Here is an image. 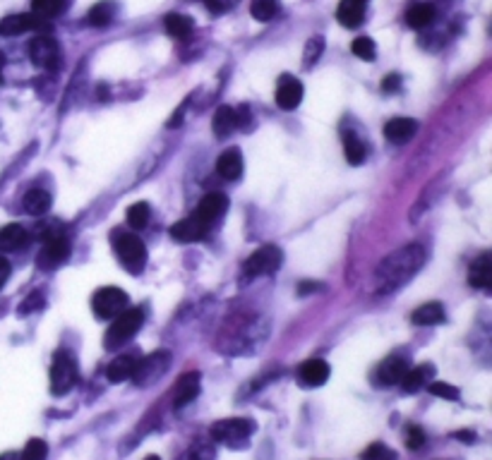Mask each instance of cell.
I'll use <instances>...</instances> for the list:
<instances>
[{
  "instance_id": "obj_23",
  "label": "cell",
  "mask_w": 492,
  "mask_h": 460,
  "mask_svg": "<svg viewBox=\"0 0 492 460\" xmlns=\"http://www.w3.org/2000/svg\"><path fill=\"white\" fill-rule=\"evenodd\" d=\"M432 376H434V369L430 367V364H421V367H416V369H406L404 379H401L399 384L406 393H416V391H421L425 384H430Z\"/></svg>"
},
{
  "instance_id": "obj_19",
  "label": "cell",
  "mask_w": 492,
  "mask_h": 460,
  "mask_svg": "<svg viewBox=\"0 0 492 460\" xmlns=\"http://www.w3.org/2000/svg\"><path fill=\"white\" fill-rule=\"evenodd\" d=\"M217 172L223 180H231V182L243 175V156H240V151L235 149V146L233 149H226L217 159Z\"/></svg>"
},
{
  "instance_id": "obj_48",
  "label": "cell",
  "mask_w": 492,
  "mask_h": 460,
  "mask_svg": "<svg viewBox=\"0 0 492 460\" xmlns=\"http://www.w3.org/2000/svg\"><path fill=\"white\" fill-rule=\"evenodd\" d=\"M144 460H159V456H146Z\"/></svg>"
},
{
  "instance_id": "obj_34",
  "label": "cell",
  "mask_w": 492,
  "mask_h": 460,
  "mask_svg": "<svg viewBox=\"0 0 492 460\" xmlns=\"http://www.w3.org/2000/svg\"><path fill=\"white\" fill-rule=\"evenodd\" d=\"M276 10H279L276 0H253V3H250V15H253L255 19H260V22H269L276 15Z\"/></svg>"
},
{
  "instance_id": "obj_11",
  "label": "cell",
  "mask_w": 492,
  "mask_h": 460,
  "mask_svg": "<svg viewBox=\"0 0 492 460\" xmlns=\"http://www.w3.org/2000/svg\"><path fill=\"white\" fill-rule=\"evenodd\" d=\"M303 91H305V89H303V85L296 77L284 75L279 80V87H276V103H279V108H284V111H293V108L300 106Z\"/></svg>"
},
{
  "instance_id": "obj_38",
  "label": "cell",
  "mask_w": 492,
  "mask_h": 460,
  "mask_svg": "<svg viewBox=\"0 0 492 460\" xmlns=\"http://www.w3.org/2000/svg\"><path fill=\"white\" fill-rule=\"evenodd\" d=\"M180 460H214V446L212 443L200 441V443H195V446H192Z\"/></svg>"
},
{
  "instance_id": "obj_35",
  "label": "cell",
  "mask_w": 492,
  "mask_h": 460,
  "mask_svg": "<svg viewBox=\"0 0 492 460\" xmlns=\"http://www.w3.org/2000/svg\"><path fill=\"white\" fill-rule=\"evenodd\" d=\"M49 456V443L44 439H29L24 451L19 453V460H46Z\"/></svg>"
},
{
  "instance_id": "obj_12",
  "label": "cell",
  "mask_w": 492,
  "mask_h": 460,
  "mask_svg": "<svg viewBox=\"0 0 492 460\" xmlns=\"http://www.w3.org/2000/svg\"><path fill=\"white\" fill-rule=\"evenodd\" d=\"M67 257H70V242H67L62 235H53V238L46 240L44 249L39 254V266L41 269H51L56 264H62Z\"/></svg>"
},
{
  "instance_id": "obj_32",
  "label": "cell",
  "mask_w": 492,
  "mask_h": 460,
  "mask_svg": "<svg viewBox=\"0 0 492 460\" xmlns=\"http://www.w3.org/2000/svg\"><path fill=\"white\" fill-rule=\"evenodd\" d=\"M70 0H31V8H34V15L44 19H51V17H58L67 10Z\"/></svg>"
},
{
  "instance_id": "obj_47",
  "label": "cell",
  "mask_w": 492,
  "mask_h": 460,
  "mask_svg": "<svg viewBox=\"0 0 492 460\" xmlns=\"http://www.w3.org/2000/svg\"><path fill=\"white\" fill-rule=\"evenodd\" d=\"M0 460H17V453L8 451V453H3V456H0Z\"/></svg>"
},
{
  "instance_id": "obj_27",
  "label": "cell",
  "mask_w": 492,
  "mask_h": 460,
  "mask_svg": "<svg viewBox=\"0 0 492 460\" xmlns=\"http://www.w3.org/2000/svg\"><path fill=\"white\" fill-rule=\"evenodd\" d=\"M113 17H116V5L111 0H101V3H96L87 12V24H92V27H108L113 22Z\"/></svg>"
},
{
  "instance_id": "obj_45",
  "label": "cell",
  "mask_w": 492,
  "mask_h": 460,
  "mask_svg": "<svg viewBox=\"0 0 492 460\" xmlns=\"http://www.w3.org/2000/svg\"><path fill=\"white\" fill-rule=\"evenodd\" d=\"M319 288H322V283H310V281H305V283L298 285V292H300V295H307V292H315V290H319Z\"/></svg>"
},
{
  "instance_id": "obj_1",
  "label": "cell",
  "mask_w": 492,
  "mask_h": 460,
  "mask_svg": "<svg viewBox=\"0 0 492 460\" xmlns=\"http://www.w3.org/2000/svg\"><path fill=\"white\" fill-rule=\"evenodd\" d=\"M425 264V249L421 245H406V247L391 252L375 271L377 292H394L396 288L413 278Z\"/></svg>"
},
{
  "instance_id": "obj_14",
  "label": "cell",
  "mask_w": 492,
  "mask_h": 460,
  "mask_svg": "<svg viewBox=\"0 0 492 460\" xmlns=\"http://www.w3.org/2000/svg\"><path fill=\"white\" fill-rule=\"evenodd\" d=\"M207 223L197 216H190V218H183V221L173 223L171 228V238L178 240V242H197L207 235Z\"/></svg>"
},
{
  "instance_id": "obj_44",
  "label": "cell",
  "mask_w": 492,
  "mask_h": 460,
  "mask_svg": "<svg viewBox=\"0 0 492 460\" xmlns=\"http://www.w3.org/2000/svg\"><path fill=\"white\" fill-rule=\"evenodd\" d=\"M8 278H10V261L0 254V285H3Z\"/></svg>"
},
{
  "instance_id": "obj_49",
  "label": "cell",
  "mask_w": 492,
  "mask_h": 460,
  "mask_svg": "<svg viewBox=\"0 0 492 460\" xmlns=\"http://www.w3.org/2000/svg\"><path fill=\"white\" fill-rule=\"evenodd\" d=\"M363 3H365V0H363Z\"/></svg>"
},
{
  "instance_id": "obj_2",
  "label": "cell",
  "mask_w": 492,
  "mask_h": 460,
  "mask_svg": "<svg viewBox=\"0 0 492 460\" xmlns=\"http://www.w3.org/2000/svg\"><path fill=\"white\" fill-rule=\"evenodd\" d=\"M144 321V310L142 307H125L118 317H113V324L108 326L106 333V348H120L128 343L135 333L139 331Z\"/></svg>"
},
{
  "instance_id": "obj_33",
  "label": "cell",
  "mask_w": 492,
  "mask_h": 460,
  "mask_svg": "<svg viewBox=\"0 0 492 460\" xmlns=\"http://www.w3.org/2000/svg\"><path fill=\"white\" fill-rule=\"evenodd\" d=\"M149 216H151V209L146 202H135L133 206L128 209V223H130V228H135V230L144 228L146 223H149Z\"/></svg>"
},
{
  "instance_id": "obj_36",
  "label": "cell",
  "mask_w": 492,
  "mask_h": 460,
  "mask_svg": "<svg viewBox=\"0 0 492 460\" xmlns=\"http://www.w3.org/2000/svg\"><path fill=\"white\" fill-rule=\"evenodd\" d=\"M350 51H353V55H358L360 60H373L375 57V44L370 36H358V39H353V44H350Z\"/></svg>"
},
{
  "instance_id": "obj_7",
  "label": "cell",
  "mask_w": 492,
  "mask_h": 460,
  "mask_svg": "<svg viewBox=\"0 0 492 460\" xmlns=\"http://www.w3.org/2000/svg\"><path fill=\"white\" fill-rule=\"evenodd\" d=\"M128 302H130L128 295H125L120 288L108 285V288H101V290L94 292L92 307H94V315H96L99 319H113L128 307Z\"/></svg>"
},
{
  "instance_id": "obj_31",
  "label": "cell",
  "mask_w": 492,
  "mask_h": 460,
  "mask_svg": "<svg viewBox=\"0 0 492 460\" xmlns=\"http://www.w3.org/2000/svg\"><path fill=\"white\" fill-rule=\"evenodd\" d=\"M432 19H434V8L432 5H425V3L413 5V8L406 12V22H408V27H413V29L427 27Z\"/></svg>"
},
{
  "instance_id": "obj_9",
  "label": "cell",
  "mask_w": 492,
  "mask_h": 460,
  "mask_svg": "<svg viewBox=\"0 0 492 460\" xmlns=\"http://www.w3.org/2000/svg\"><path fill=\"white\" fill-rule=\"evenodd\" d=\"M51 29V22L39 15H8L0 19V36H17L24 31H44Z\"/></svg>"
},
{
  "instance_id": "obj_5",
  "label": "cell",
  "mask_w": 492,
  "mask_h": 460,
  "mask_svg": "<svg viewBox=\"0 0 492 460\" xmlns=\"http://www.w3.org/2000/svg\"><path fill=\"white\" fill-rule=\"evenodd\" d=\"M77 379H80V372H77L75 357L65 350H58L53 364H51V391H53V396L70 393L75 389Z\"/></svg>"
},
{
  "instance_id": "obj_46",
  "label": "cell",
  "mask_w": 492,
  "mask_h": 460,
  "mask_svg": "<svg viewBox=\"0 0 492 460\" xmlns=\"http://www.w3.org/2000/svg\"><path fill=\"white\" fill-rule=\"evenodd\" d=\"M454 436L461 439L464 443H473V441H475V434H473V432H457Z\"/></svg>"
},
{
  "instance_id": "obj_3",
  "label": "cell",
  "mask_w": 492,
  "mask_h": 460,
  "mask_svg": "<svg viewBox=\"0 0 492 460\" xmlns=\"http://www.w3.org/2000/svg\"><path fill=\"white\" fill-rule=\"evenodd\" d=\"M255 425L253 420H243V417H231V420H219L217 425L212 427V439L223 446L231 448H243L248 446V439L253 436Z\"/></svg>"
},
{
  "instance_id": "obj_40",
  "label": "cell",
  "mask_w": 492,
  "mask_h": 460,
  "mask_svg": "<svg viewBox=\"0 0 492 460\" xmlns=\"http://www.w3.org/2000/svg\"><path fill=\"white\" fill-rule=\"evenodd\" d=\"M322 51H324V39L322 36H312V39L307 41V46H305V65L307 67L315 65V60L322 55Z\"/></svg>"
},
{
  "instance_id": "obj_25",
  "label": "cell",
  "mask_w": 492,
  "mask_h": 460,
  "mask_svg": "<svg viewBox=\"0 0 492 460\" xmlns=\"http://www.w3.org/2000/svg\"><path fill=\"white\" fill-rule=\"evenodd\" d=\"M212 127H214V134H217V137H226V134H231L233 130L238 127V118H235L233 108L231 106H219L217 113H214Z\"/></svg>"
},
{
  "instance_id": "obj_6",
  "label": "cell",
  "mask_w": 492,
  "mask_h": 460,
  "mask_svg": "<svg viewBox=\"0 0 492 460\" xmlns=\"http://www.w3.org/2000/svg\"><path fill=\"white\" fill-rule=\"evenodd\" d=\"M284 261V254L276 245H262L260 249H255L253 254L245 261V276L248 278H255V276H269L274 274L276 269L281 266Z\"/></svg>"
},
{
  "instance_id": "obj_28",
  "label": "cell",
  "mask_w": 492,
  "mask_h": 460,
  "mask_svg": "<svg viewBox=\"0 0 492 460\" xmlns=\"http://www.w3.org/2000/svg\"><path fill=\"white\" fill-rule=\"evenodd\" d=\"M343 154H346V161L350 166H360L365 161V144H363V139L358 137L355 132H350V130H346L343 132Z\"/></svg>"
},
{
  "instance_id": "obj_42",
  "label": "cell",
  "mask_w": 492,
  "mask_h": 460,
  "mask_svg": "<svg viewBox=\"0 0 492 460\" xmlns=\"http://www.w3.org/2000/svg\"><path fill=\"white\" fill-rule=\"evenodd\" d=\"M44 305V297L39 295V292H34L31 297H27V300L19 305V315H29V312H34V310H39V307Z\"/></svg>"
},
{
  "instance_id": "obj_29",
  "label": "cell",
  "mask_w": 492,
  "mask_h": 460,
  "mask_svg": "<svg viewBox=\"0 0 492 460\" xmlns=\"http://www.w3.org/2000/svg\"><path fill=\"white\" fill-rule=\"evenodd\" d=\"M164 27L171 36H176V39H185V36H190V31L195 29V22H192V17H187V15L171 12L164 17Z\"/></svg>"
},
{
  "instance_id": "obj_41",
  "label": "cell",
  "mask_w": 492,
  "mask_h": 460,
  "mask_svg": "<svg viewBox=\"0 0 492 460\" xmlns=\"http://www.w3.org/2000/svg\"><path fill=\"white\" fill-rule=\"evenodd\" d=\"M423 443H425V432L416 425L406 427V446L411 448V451H416V448H421Z\"/></svg>"
},
{
  "instance_id": "obj_39",
  "label": "cell",
  "mask_w": 492,
  "mask_h": 460,
  "mask_svg": "<svg viewBox=\"0 0 492 460\" xmlns=\"http://www.w3.org/2000/svg\"><path fill=\"white\" fill-rule=\"evenodd\" d=\"M427 391H430L432 396H439V398H447V400L459 398V391L454 389L452 384H444V381H430V384H427Z\"/></svg>"
},
{
  "instance_id": "obj_22",
  "label": "cell",
  "mask_w": 492,
  "mask_h": 460,
  "mask_svg": "<svg viewBox=\"0 0 492 460\" xmlns=\"http://www.w3.org/2000/svg\"><path fill=\"white\" fill-rule=\"evenodd\" d=\"M197 393H200V374L197 372L183 374L176 384V407L187 405L192 398H197Z\"/></svg>"
},
{
  "instance_id": "obj_24",
  "label": "cell",
  "mask_w": 492,
  "mask_h": 460,
  "mask_svg": "<svg viewBox=\"0 0 492 460\" xmlns=\"http://www.w3.org/2000/svg\"><path fill=\"white\" fill-rule=\"evenodd\" d=\"M135 367H137V360H135L133 355H120V357H116L106 367V379L108 381H128V379H133Z\"/></svg>"
},
{
  "instance_id": "obj_4",
  "label": "cell",
  "mask_w": 492,
  "mask_h": 460,
  "mask_svg": "<svg viewBox=\"0 0 492 460\" xmlns=\"http://www.w3.org/2000/svg\"><path fill=\"white\" fill-rule=\"evenodd\" d=\"M113 249H116L120 264L125 269H130L133 274H139V269H142L146 261V249L137 235L128 233V230H120V233L113 235Z\"/></svg>"
},
{
  "instance_id": "obj_26",
  "label": "cell",
  "mask_w": 492,
  "mask_h": 460,
  "mask_svg": "<svg viewBox=\"0 0 492 460\" xmlns=\"http://www.w3.org/2000/svg\"><path fill=\"white\" fill-rule=\"evenodd\" d=\"M22 206H24V211L31 213V216H41V213H46L51 209V195L46 190L34 187V190H29L27 195H24Z\"/></svg>"
},
{
  "instance_id": "obj_8",
  "label": "cell",
  "mask_w": 492,
  "mask_h": 460,
  "mask_svg": "<svg viewBox=\"0 0 492 460\" xmlns=\"http://www.w3.org/2000/svg\"><path fill=\"white\" fill-rule=\"evenodd\" d=\"M27 53H29V60L34 62V65L44 67V70H56L60 62L58 44H56L51 36H36V39H31L27 46Z\"/></svg>"
},
{
  "instance_id": "obj_37",
  "label": "cell",
  "mask_w": 492,
  "mask_h": 460,
  "mask_svg": "<svg viewBox=\"0 0 492 460\" xmlns=\"http://www.w3.org/2000/svg\"><path fill=\"white\" fill-rule=\"evenodd\" d=\"M363 460H399L396 458V453L391 451V448H387L384 443H373V446H368L363 451V456H360Z\"/></svg>"
},
{
  "instance_id": "obj_21",
  "label": "cell",
  "mask_w": 492,
  "mask_h": 460,
  "mask_svg": "<svg viewBox=\"0 0 492 460\" xmlns=\"http://www.w3.org/2000/svg\"><path fill=\"white\" fill-rule=\"evenodd\" d=\"M337 17L346 29L360 27L365 19V3L363 0H341L337 10Z\"/></svg>"
},
{
  "instance_id": "obj_15",
  "label": "cell",
  "mask_w": 492,
  "mask_h": 460,
  "mask_svg": "<svg viewBox=\"0 0 492 460\" xmlns=\"http://www.w3.org/2000/svg\"><path fill=\"white\" fill-rule=\"evenodd\" d=\"M329 379V364L324 360H307L298 367V381L307 389L322 386Z\"/></svg>"
},
{
  "instance_id": "obj_30",
  "label": "cell",
  "mask_w": 492,
  "mask_h": 460,
  "mask_svg": "<svg viewBox=\"0 0 492 460\" xmlns=\"http://www.w3.org/2000/svg\"><path fill=\"white\" fill-rule=\"evenodd\" d=\"M411 319L416 324H421V326H434V324L444 321V307L439 302H427V305L418 307Z\"/></svg>"
},
{
  "instance_id": "obj_10",
  "label": "cell",
  "mask_w": 492,
  "mask_h": 460,
  "mask_svg": "<svg viewBox=\"0 0 492 460\" xmlns=\"http://www.w3.org/2000/svg\"><path fill=\"white\" fill-rule=\"evenodd\" d=\"M166 362H169V355L166 353H154V355H149L146 360H137L133 381L137 386H151L161 374L166 372V367H169Z\"/></svg>"
},
{
  "instance_id": "obj_20",
  "label": "cell",
  "mask_w": 492,
  "mask_h": 460,
  "mask_svg": "<svg viewBox=\"0 0 492 460\" xmlns=\"http://www.w3.org/2000/svg\"><path fill=\"white\" fill-rule=\"evenodd\" d=\"M468 283L473 288H478V290H490V285H492V259H490V254H480V257L470 264Z\"/></svg>"
},
{
  "instance_id": "obj_16",
  "label": "cell",
  "mask_w": 492,
  "mask_h": 460,
  "mask_svg": "<svg viewBox=\"0 0 492 460\" xmlns=\"http://www.w3.org/2000/svg\"><path fill=\"white\" fill-rule=\"evenodd\" d=\"M226 206H228L226 195H221V192H209V195L204 197L200 204H197L195 216L202 218L207 226H212V223L217 221V218L221 216L223 211H226Z\"/></svg>"
},
{
  "instance_id": "obj_43",
  "label": "cell",
  "mask_w": 492,
  "mask_h": 460,
  "mask_svg": "<svg viewBox=\"0 0 492 460\" xmlns=\"http://www.w3.org/2000/svg\"><path fill=\"white\" fill-rule=\"evenodd\" d=\"M399 87H401V77L399 75H387L384 82H382V89H384V91H396Z\"/></svg>"
},
{
  "instance_id": "obj_17",
  "label": "cell",
  "mask_w": 492,
  "mask_h": 460,
  "mask_svg": "<svg viewBox=\"0 0 492 460\" xmlns=\"http://www.w3.org/2000/svg\"><path fill=\"white\" fill-rule=\"evenodd\" d=\"M416 130H418V123L413 118H394L384 125V137L387 142L391 144H406L413 139Z\"/></svg>"
},
{
  "instance_id": "obj_18",
  "label": "cell",
  "mask_w": 492,
  "mask_h": 460,
  "mask_svg": "<svg viewBox=\"0 0 492 460\" xmlns=\"http://www.w3.org/2000/svg\"><path fill=\"white\" fill-rule=\"evenodd\" d=\"M27 242L29 233L19 223H10V226L0 228V249L3 252H19L22 247H27Z\"/></svg>"
},
{
  "instance_id": "obj_13",
  "label": "cell",
  "mask_w": 492,
  "mask_h": 460,
  "mask_svg": "<svg viewBox=\"0 0 492 460\" xmlns=\"http://www.w3.org/2000/svg\"><path fill=\"white\" fill-rule=\"evenodd\" d=\"M406 369H408L406 360L401 357V355H391V357H387L384 362L377 367L375 381L380 386H394V384H399V381L404 379Z\"/></svg>"
}]
</instances>
